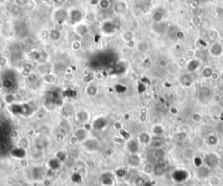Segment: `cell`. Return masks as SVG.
<instances>
[{
    "label": "cell",
    "instance_id": "9a60e30c",
    "mask_svg": "<svg viewBox=\"0 0 223 186\" xmlns=\"http://www.w3.org/2000/svg\"><path fill=\"white\" fill-rule=\"evenodd\" d=\"M86 91V94H88L89 96L93 97V96H95L97 94L98 88L93 84H90V85H88L86 87V91Z\"/></svg>",
    "mask_w": 223,
    "mask_h": 186
},
{
    "label": "cell",
    "instance_id": "e0dca14e",
    "mask_svg": "<svg viewBox=\"0 0 223 186\" xmlns=\"http://www.w3.org/2000/svg\"><path fill=\"white\" fill-rule=\"evenodd\" d=\"M158 65L160 67H161V68H166L168 66V62H167V59H165V58H160L158 62Z\"/></svg>",
    "mask_w": 223,
    "mask_h": 186
},
{
    "label": "cell",
    "instance_id": "3957f363",
    "mask_svg": "<svg viewBox=\"0 0 223 186\" xmlns=\"http://www.w3.org/2000/svg\"><path fill=\"white\" fill-rule=\"evenodd\" d=\"M45 176V171H44V168L41 166H37V167H34L32 170V177L34 180H41L42 178Z\"/></svg>",
    "mask_w": 223,
    "mask_h": 186
},
{
    "label": "cell",
    "instance_id": "8fae6325",
    "mask_svg": "<svg viewBox=\"0 0 223 186\" xmlns=\"http://www.w3.org/2000/svg\"><path fill=\"white\" fill-rule=\"evenodd\" d=\"M48 165H49V167L51 168L52 171H56V170H58V169L60 168L61 162L59 159H57V158H52V159H51V160L49 161Z\"/></svg>",
    "mask_w": 223,
    "mask_h": 186
},
{
    "label": "cell",
    "instance_id": "ffe728a7",
    "mask_svg": "<svg viewBox=\"0 0 223 186\" xmlns=\"http://www.w3.org/2000/svg\"><path fill=\"white\" fill-rule=\"evenodd\" d=\"M116 175H118L119 177H124L125 175V171L124 170H122V169H120V170H118L116 171Z\"/></svg>",
    "mask_w": 223,
    "mask_h": 186
},
{
    "label": "cell",
    "instance_id": "2e32d148",
    "mask_svg": "<svg viewBox=\"0 0 223 186\" xmlns=\"http://www.w3.org/2000/svg\"><path fill=\"white\" fill-rule=\"evenodd\" d=\"M56 158L59 159L61 163H62V162H64L65 159H66V153H65V151H59V152L57 153V155H56Z\"/></svg>",
    "mask_w": 223,
    "mask_h": 186
},
{
    "label": "cell",
    "instance_id": "7a4b0ae2",
    "mask_svg": "<svg viewBox=\"0 0 223 186\" xmlns=\"http://www.w3.org/2000/svg\"><path fill=\"white\" fill-rule=\"evenodd\" d=\"M100 182L104 186H112L114 184V177L111 172L103 173L100 177Z\"/></svg>",
    "mask_w": 223,
    "mask_h": 186
},
{
    "label": "cell",
    "instance_id": "8992f818",
    "mask_svg": "<svg viewBox=\"0 0 223 186\" xmlns=\"http://www.w3.org/2000/svg\"><path fill=\"white\" fill-rule=\"evenodd\" d=\"M85 146L89 150H96L98 148V143L95 139H86L85 141Z\"/></svg>",
    "mask_w": 223,
    "mask_h": 186
},
{
    "label": "cell",
    "instance_id": "5bb4252c",
    "mask_svg": "<svg viewBox=\"0 0 223 186\" xmlns=\"http://www.w3.org/2000/svg\"><path fill=\"white\" fill-rule=\"evenodd\" d=\"M213 73H214V70H212L211 67H205L204 69L202 70L201 76H202L204 78H209L212 77Z\"/></svg>",
    "mask_w": 223,
    "mask_h": 186
},
{
    "label": "cell",
    "instance_id": "4fadbf2b",
    "mask_svg": "<svg viewBox=\"0 0 223 186\" xmlns=\"http://www.w3.org/2000/svg\"><path fill=\"white\" fill-rule=\"evenodd\" d=\"M128 163L133 166H137L140 163V158L136 154H132L128 158Z\"/></svg>",
    "mask_w": 223,
    "mask_h": 186
},
{
    "label": "cell",
    "instance_id": "7c38bea8",
    "mask_svg": "<svg viewBox=\"0 0 223 186\" xmlns=\"http://www.w3.org/2000/svg\"><path fill=\"white\" fill-rule=\"evenodd\" d=\"M127 148L130 150V152L132 154H136L139 149V146H138V143L135 141V140H131L130 142L127 144Z\"/></svg>",
    "mask_w": 223,
    "mask_h": 186
},
{
    "label": "cell",
    "instance_id": "ba28073f",
    "mask_svg": "<svg viewBox=\"0 0 223 186\" xmlns=\"http://www.w3.org/2000/svg\"><path fill=\"white\" fill-rule=\"evenodd\" d=\"M200 66V61L196 58H194L192 60L189 61V64L187 65V70H189L190 72H194L197 70Z\"/></svg>",
    "mask_w": 223,
    "mask_h": 186
},
{
    "label": "cell",
    "instance_id": "ac0fdd59",
    "mask_svg": "<svg viewBox=\"0 0 223 186\" xmlns=\"http://www.w3.org/2000/svg\"><path fill=\"white\" fill-rule=\"evenodd\" d=\"M208 37H210L211 39H216V38L219 37V33L217 32L216 31L212 30V31H210L208 32Z\"/></svg>",
    "mask_w": 223,
    "mask_h": 186
},
{
    "label": "cell",
    "instance_id": "9c48e42d",
    "mask_svg": "<svg viewBox=\"0 0 223 186\" xmlns=\"http://www.w3.org/2000/svg\"><path fill=\"white\" fill-rule=\"evenodd\" d=\"M87 133L86 130L84 129H79L75 132V138L79 141H85L87 139Z\"/></svg>",
    "mask_w": 223,
    "mask_h": 186
},
{
    "label": "cell",
    "instance_id": "7402d4cb",
    "mask_svg": "<svg viewBox=\"0 0 223 186\" xmlns=\"http://www.w3.org/2000/svg\"><path fill=\"white\" fill-rule=\"evenodd\" d=\"M186 55H187L188 57H192L194 56V51H192V50L187 51V52H186Z\"/></svg>",
    "mask_w": 223,
    "mask_h": 186
},
{
    "label": "cell",
    "instance_id": "30bf717a",
    "mask_svg": "<svg viewBox=\"0 0 223 186\" xmlns=\"http://www.w3.org/2000/svg\"><path fill=\"white\" fill-rule=\"evenodd\" d=\"M121 37L123 38V40L125 41V42H131V41L133 40L134 33H133V32H132V31L127 30V31H125L124 32L121 34Z\"/></svg>",
    "mask_w": 223,
    "mask_h": 186
},
{
    "label": "cell",
    "instance_id": "5b68a950",
    "mask_svg": "<svg viewBox=\"0 0 223 186\" xmlns=\"http://www.w3.org/2000/svg\"><path fill=\"white\" fill-rule=\"evenodd\" d=\"M11 157L14 158H18V159H23L26 157V151L23 148H14L11 151Z\"/></svg>",
    "mask_w": 223,
    "mask_h": 186
},
{
    "label": "cell",
    "instance_id": "44dd1931",
    "mask_svg": "<svg viewBox=\"0 0 223 186\" xmlns=\"http://www.w3.org/2000/svg\"><path fill=\"white\" fill-rule=\"evenodd\" d=\"M77 176H78V173H77V174H74V175L72 176V181L79 182V180H81V177H80V175H79L78 177H77Z\"/></svg>",
    "mask_w": 223,
    "mask_h": 186
},
{
    "label": "cell",
    "instance_id": "52a82bcc",
    "mask_svg": "<svg viewBox=\"0 0 223 186\" xmlns=\"http://www.w3.org/2000/svg\"><path fill=\"white\" fill-rule=\"evenodd\" d=\"M193 82V78L189 74H183L180 77V83L184 86H189Z\"/></svg>",
    "mask_w": 223,
    "mask_h": 186
},
{
    "label": "cell",
    "instance_id": "6da1fadb",
    "mask_svg": "<svg viewBox=\"0 0 223 186\" xmlns=\"http://www.w3.org/2000/svg\"><path fill=\"white\" fill-rule=\"evenodd\" d=\"M209 52L214 57L221 56L223 54V44L219 42L214 43L209 48Z\"/></svg>",
    "mask_w": 223,
    "mask_h": 186
},
{
    "label": "cell",
    "instance_id": "277c9868",
    "mask_svg": "<svg viewBox=\"0 0 223 186\" xmlns=\"http://www.w3.org/2000/svg\"><path fill=\"white\" fill-rule=\"evenodd\" d=\"M107 125V119L104 118V117H101V116L98 117V118H96V119L93 121V128L97 130H104V129L106 128Z\"/></svg>",
    "mask_w": 223,
    "mask_h": 186
},
{
    "label": "cell",
    "instance_id": "d6986e66",
    "mask_svg": "<svg viewBox=\"0 0 223 186\" xmlns=\"http://www.w3.org/2000/svg\"><path fill=\"white\" fill-rule=\"evenodd\" d=\"M140 47H142L141 49H139V51H142V52H144L147 50V44L145 42H140L138 44V48H140Z\"/></svg>",
    "mask_w": 223,
    "mask_h": 186
}]
</instances>
